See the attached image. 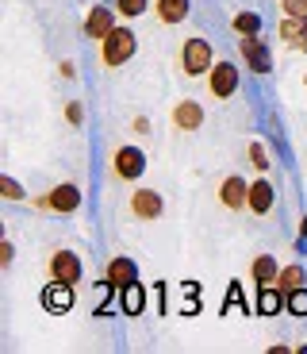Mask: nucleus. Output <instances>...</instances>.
I'll return each mask as SVG.
<instances>
[{
	"label": "nucleus",
	"instance_id": "1",
	"mask_svg": "<svg viewBox=\"0 0 307 354\" xmlns=\"http://www.w3.org/2000/svg\"><path fill=\"white\" fill-rule=\"evenodd\" d=\"M39 301H43V308L50 312V316H66V312L77 304V297H73V285L70 281L50 277V285H43V292H39Z\"/></svg>",
	"mask_w": 307,
	"mask_h": 354
},
{
	"label": "nucleus",
	"instance_id": "2",
	"mask_svg": "<svg viewBox=\"0 0 307 354\" xmlns=\"http://www.w3.org/2000/svg\"><path fill=\"white\" fill-rule=\"evenodd\" d=\"M77 204H81V189L77 185H58V189H50L46 196H39L35 208H39V212H61V216H70V212H77Z\"/></svg>",
	"mask_w": 307,
	"mask_h": 354
},
{
	"label": "nucleus",
	"instance_id": "3",
	"mask_svg": "<svg viewBox=\"0 0 307 354\" xmlns=\"http://www.w3.org/2000/svg\"><path fill=\"white\" fill-rule=\"evenodd\" d=\"M131 54H135V35L127 27H115L112 35L104 39L100 58H104V66H123V62H131Z\"/></svg>",
	"mask_w": 307,
	"mask_h": 354
},
{
	"label": "nucleus",
	"instance_id": "4",
	"mask_svg": "<svg viewBox=\"0 0 307 354\" xmlns=\"http://www.w3.org/2000/svg\"><path fill=\"white\" fill-rule=\"evenodd\" d=\"M112 169H115V177H123V181H135V177L146 174V154H142L139 147H131V142H123L119 151L112 154Z\"/></svg>",
	"mask_w": 307,
	"mask_h": 354
},
{
	"label": "nucleus",
	"instance_id": "5",
	"mask_svg": "<svg viewBox=\"0 0 307 354\" xmlns=\"http://www.w3.org/2000/svg\"><path fill=\"white\" fill-rule=\"evenodd\" d=\"M181 66H184V73L188 77H200V73H208L211 66V46H208V39H188L184 43V50H181Z\"/></svg>",
	"mask_w": 307,
	"mask_h": 354
},
{
	"label": "nucleus",
	"instance_id": "6",
	"mask_svg": "<svg viewBox=\"0 0 307 354\" xmlns=\"http://www.w3.org/2000/svg\"><path fill=\"white\" fill-rule=\"evenodd\" d=\"M208 88H211V97H235V88H238V66L230 62H215L208 70Z\"/></svg>",
	"mask_w": 307,
	"mask_h": 354
},
{
	"label": "nucleus",
	"instance_id": "7",
	"mask_svg": "<svg viewBox=\"0 0 307 354\" xmlns=\"http://www.w3.org/2000/svg\"><path fill=\"white\" fill-rule=\"evenodd\" d=\"M50 277L77 285L81 281V258L73 254V250H54L50 254Z\"/></svg>",
	"mask_w": 307,
	"mask_h": 354
},
{
	"label": "nucleus",
	"instance_id": "8",
	"mask_svg": "<svg viewBox=\"0 0 307 354\" xmlns=\"http://www.w3.org/2000/svg\"><path fill=\"white\" fill-rule=\"evenodd\" d=\"M219 201L227 204L230 212H238V208H246V204H250V185H246V177L230 174L227 181L219 185Z\"/></svg>",
	"mask_w": 307,
	"mask_h": 354
},
{
	"label": "nucleus",
	"instance_id": "9",
	"mask_svg": "<svg viewBox=\"0 0 307 354\" xmlns=\"http://www.w3.org/2000/svg\"><path fill=\"white\" fill-rule=\"evenodd\" d=\"M242 58H246V66L254 73H269V66H273V58H269V50H265V43H257V35H242Z\"/></svg>",
	"mask_w": 307,
	"mask_h": 354
},
{
	"label": "nucleus",
	"instance_id": "10",
	"mask_svg": "<svg viewBox=\"0 0 307 354\" xmlns=\"http://www.w3.org/2000/svg\"><path fill=\"white\" fill-rule=\"evenodd\" d=\"M281 308H288V292H284L281 285H261L254 312H257V316H277Z\"/></svg>",
	"mask_w": 307,
	"mask_h": 354
},
{
	"label": "nucleus",
	"instance_id": "11",
	"mask_svg": "<svg viewBox=\"0 0 307 354\" xmlns=\"http://www.w3.org/2000/svg\"><path fill=\"white\" fill-rule=\"evenodd\" d=\"M277 204V189L265 181V177H257V181H250V212H257V216H265Z\"/></svg>",
	"mask_w": 307,
	"mask_h": 354
},
{
	"label": "nucleus",
	"instance_id": "12",
	"mask_svg": "<svg viewBox=\"0 0 307 354\" xmlns=\"http://www.w3.org/2000/svg\"><path fill=\"white\" fill-rule=\"evenodd\" d=\"M131 212L139 216V220H158L161 216V196L154 193V189H139V193L131 196Z\"/></svg>",
	"mask_w": 307,
	"mask_h": 354
},
{
	"label": "nucleus",
	"instance_id": "13",
	"mask_svg": "<svg viewBox=\"0 0 307 354\" xmlns=\"http://www.w3.org/2000/svg\"><path fill=\"white\" fill-rule=\"evenodd\" d=\"M115 27H119V24H115V16H112L108 8H92V12H88V19H85L88 39H100V43H104V39L112 35Z\"/></svg>",
	"mask_w": 307,
	"mask_h": 354
},
{
	"label": "nucleus",
	"instance_id": "14",
	"mask_svg": "<svg viewBox=\"0 0 307 354\" xmlns=\"http://www.w3.org/2000/svg\"><path fill=\"white\" fill-rule=\"evenodd\" d=\"M173 124L181 127V131H196V127L204 124V108L196 104V100H181V104L173 108Z\"/></svg>",
	"mask_w": 307,
	"mask_h": 354
},
{
	"label": "nucleus",
	"instance_id": "15",
	"mask_svg": "<svg viewBox=\"0 0 307 354\" xmlns=\"http://www.w3.org/2000/svg\"><path fill=\"white\" fill-rule=\"evenodd\" d=\"M135 274H139V270H135L131 258H112V262H108V281H112L119 292L135 281Z\"/></svg>",
	"mask_w": 307,
	"mask_h": 354
},
{
	"label": "nucleus",
	"instance_id": "16",
	"mask_svg": "<svg viewBox=\"0 0 307 354\" xmlns=\"http://www.w3.org/2000/svg\"><path fill=\"white\" fill-rule=\"evenodd\" d=\"M281 39H284V43H292L296 50H307V19L288 16V19L281 24Z\"/></svg>",
	"mask_w": 307,
	"mask_h": 354
},
{
	"label": "nucleus",
	"instance_id": "17",
	"mask_svg": "<svg viewBox=\"0 0 307 354\" xmlns=\"http://www.w3.org/2000/svg\"><path fill=\"white\" fill-rule=\"evenodd\" d=\"M277 277H281V266H277V258H273V254L254 258V281H257V285H277Z\"/></svg>",
	"mask_w": 307,
	"mask_h": 354
},
{
	"label": "nucleus",
	"instance_id": "18",
	"mask_svg": "<svg viewBox=\"0 0 307 354\" xmlns=\"http://www.w3.org/2000/svg\"><path fill=\"white\" fill-rule=\"evenodd\" d=\"M119 301H123V312H127V316H142V308H146V289H142L139 281H131L123 289Z\"/></svg>",
	"mask_w": 307,
	"mask_h": 354
},
{
	"label": "nucleus",
	"instance_id": "19",
	"mask_svg": "<svg viewBox=\"0 0 307 354\" xmlns=\"http://www.w3.org/2000/svg\"><path fill=\"white\" fill-rule=\"evenodd\" d=\"M188 16V0H158V19L161 24H181Z\"/></svg>",
	"mask_w": 307,
	"mask_h": 354
},
{
	"label": "nucleus",
	"instance_id": "20",
	"mask_svg": "<svg viewBox=\"0 0 307 354\" xmlns=\"http://www.w3.org/2000/svg\"><path fill=\"white\" fill-rule=\"evenodd\" d=\"M277 285H281L284 292L304 289V270H299V266H284V270H281V277H277Z\"/></svg>",
	"mask_w": 307,
	"mask_h": 354
},
{
	"label": "nucleus",
	"instance_id": "21",
	"mask_svg": "<svg viewBox=\"0 0 307 354\" xmlns=\"http://www.w3.org/2000/svg\"><path fill=\"white\" fill-rule=\"evenodd\" d=\"M235 31H238V35H257V31H261V16H254V12H238V16H235Z\"/></svg>",
	"mask_w": 307,
	"mask_h": 354
},
{
	"label": "nucleus",
	"instance_id": "22",
	"mask_svg": "<svg viewBox=\"0 0 307 354\" xmlns=\"http://www.w3.org/2000/svg\"><path fill=\"white\" fill-rule=\"evenodd\" d=\"M288 312L292 316H307V289H292L288 292Z\"/></svg>",
	"mask_w": 307,
	"mask_h": 354
},
{
	"label": "nucleus",
	"instance_id": "23",
	"mask_svg": "<svg viewBox=\"0 0 307 354\" xmlns=\"http://www.w3.org/2000/svg\"><path fill=\"white\" fill-rule=\"evenodd\" d=\"M119 16H142L146 12V0H115Z\"/></svg>",
	"mask_w": 307,
	"mask_h": 354
},
{
	"label": "nucleus",
	"instance_id": "24",
	"mask_svg": "<svg viewBox=\"0 0 307 354\" xmlns=\"http://www.w3.org/2000/svg\"><path fill=\"white\" fill-rule=\"evenodd\" d=\"M281 4H284V16L307 19V0H281Z\"/></svg>",
	"mask_w": 307,
	"mask_h": 354
},
{
	"label": "nucleus",
	"instance_id": "25",
	"mask_svg": "<svg viewBox=\"0 0 307 354\" xmlns=\"http://www.w3.org/2000/svg\"><path fill=\"white\" fill-rule=\"evenodd\" d=\"M0 193L8 196V201H19V196H23V189H19L12 177H0Z\"/></svg>",
	"mask_w": 307,
	"mask_h": 354
},
{
	"label": "nucleus",
	"instance_id": "26",
	"mask_svg": "<svg viewBox=\"0 0 307 354\" xmlns=\"http://www.w3.org/2000/svg\"><path fill=\"white\" fill-rule=\"evenodd\" d=\"M250 158H254V166H257V169H269V158H265L261 142H250Z\"/></svg>",
	"mask_w": 307,
	"mask_h": 354
},
{
	"label": "nucleus",
	"instance_id": "27",
	"mask_svg": "<svg viewBox=\"0 0 307 354\" xmlns=\"http://www.w3.org/2000/svg\"><path fill=\"white\" fill-rule=\"evenodd\" d=\"M238 301H242V285H238V281H230V289H227V312L235 308Z\"/></svg>",
	"mask_w": 307,
	"mask_h": 354
},
{
	"label": "nucleus",
	"instance_id": "28",
	"mask_svg": "<svg viewBox=\"0 0 307 354\" xmlns=\"http://www.w3.org/2000/svg\"><path fill=\"white\" fill-rule=\"evenodd\" d=\"M12 258H16V250H12V243H4V247H0V262L8 266V262H12Z\"/></svg>",
	"mask_w": 307,
	"mask_h": 354
},
{
	"label": "nucleus",
	"instance_id": "29",
	"mask_svg": "<svg viewBox=\"0 0 307 354\" xmlns=\"http://www.w3.org/2000/svg\"><path fill=\"white\" fill-rule=\"evenodd\" d=\"M66 115H70V124H81V104H70V108H66Z\"/></svg>",
	"mask_w": 307,
	"mask_h": 354
}]
</instances>
